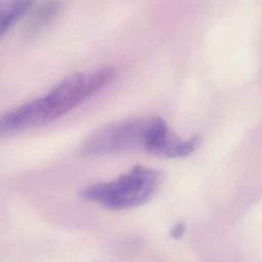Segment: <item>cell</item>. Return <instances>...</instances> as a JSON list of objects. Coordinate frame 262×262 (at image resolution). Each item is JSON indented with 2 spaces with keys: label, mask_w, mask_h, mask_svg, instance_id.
I'll list each match as a JSON object with an SVG mask.
<instances>
[{
  "label": "cell",
  "mask_w": 262,
  "mask_h": 262,
  "mask_svg": "<svg viewBox=\"0 0 262 262\" xmlns=\"http://www.w3.org/2000/svg\"><path fill=\"white\" fill-rule=\"evenodd\" d=\"M157 117H137L110 123L83 142L87 155H110L135 148L145 149Z\"/></svg>",
  "instance_id": "3957f363"
},
{
  "label": "cell",
  "mask_w": 262,
  "mask_h": 262,
  "mask_svg": "<svg viewBox=\"0 0 262 262\" xmlns=\"http://www.w3.org/2000/svg\"><path fill=\"white\" fill-rule=\"evenodd\" d=\"M115 75V69L108 67L62 79L43 96L0 116V137L57 120L105 87Z\"/></svg>",
  "instance_id": "6da1fadb"
},
{
  "label": "cell",
  "mask_w": 262,
  "mask_h": 262,
  "mask_svg": "<svg viewBox=\"0 0 262 262\" xmlns=\"http://www.w3.org/2000/svg\"><path fill=\"white\" fill-rule=\"evenodd\" d=\"M32 3L33 0H0V40Z\"/></svg>",
  "instance_id": "277c9868"
},
{
  "label": "cell",
  "mask_w": 262,
  "mask_h": 262,
  "mask_svg": "<svg viewBox=\"0 0 262 262\" xmlns=\"http://www.w3.org/2000/svg\"><path fill=\"white\" fill-rule=\"evenodd\" d=\"M161 179L158 170L135 166L116 180L92 184L83 189L81 196L112 210H121L147 202Z\"/></svg>",
  "instance_id": "7a4b0ae2"
},
{
  "label": "cell",
  "mask_w": 262,
  "mask_h": 262,
  "mask_svg": "<svg viewBox=\"0 0 262 262\" xmlns=\"http://www.w3.org/2000/svg\"><path fill=\"white\" fill-rule=\"evenodd\" d=\"M184 231H185V224L183 222H178L171 229V236H173L174 238H179L180 236H182Z\"/></svg>",
  "instance_id": "5b68a950"
}]
</instances>
